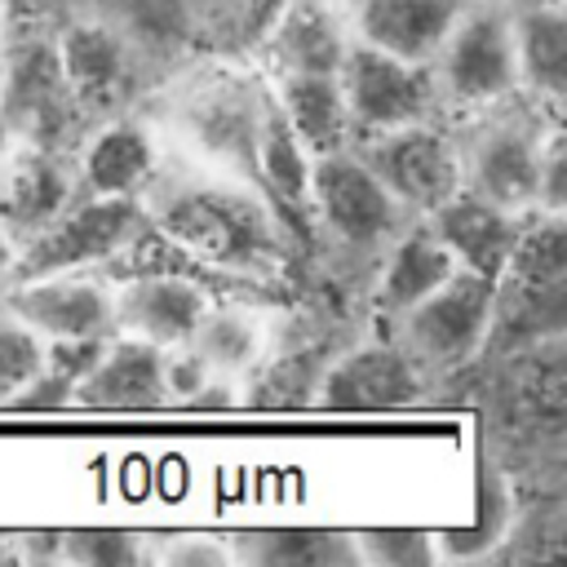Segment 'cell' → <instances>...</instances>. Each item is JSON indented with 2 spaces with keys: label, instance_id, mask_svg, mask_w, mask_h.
<instances>
[{
  "label": "cell",
  "instance_id": "6da1fadb",
  "mask_svg": "<svg viewBox=\"0 0 567 567\" xmlns=\"http://www.w3.org/2000/svg\"><path fill=\"white\" fill-rule=\"evenodd\" d=\"M496 310V279L478 270H452L416 306H408V337L439 363H452L478 346Z\"/></svg>",
  "mask_w": 567,
  "mask_h": 567
},
{
  "label": "cell",
  "instance_id": "7a4b0ae2",
  "mask_svg": "<svg viewBox=\"0 0 567 567\" xmlns=\"http://www.w3.org/2000/svg\"><path fill=\"white\" fill-rule=\"evenodd\" d=\"M341 97H346V111L359 124H368V128H403L425 111L430 84L412 62L363 44V49H354L346 58V93Z\"/></svg>",
  "mask_w": 567,
  "mask_h": 567
},
{
  "label": "cell",
  "instance_id": "3957f363",
  "mask_svg": "<svg viewBox=\"0 0 567 567\" xmlns=\"http://www.w3.org/2000/svg\"><path fill=\"white\" fill-rule=\"evenodd\" d=\"M133 199L124 195H102L97 204H84L75 208L71 217H62L58 226H49L31 248L27 257L18 261V279H44V275H58V270H71V266H84L93 257H106L128 230H133Z\"/></svg>",
  "mask_w": 567,
  "mask_h": 567
},
{
  "label": "cell",
  "instance_id": "277c9868",
  "mask_svg": "<svg viewBox=\"0 0 567 567\" xmlns=\"http://www.w3.org/2000/svg\"><path fill=\"white\" fill-rule=\"evenodd\" d=\"M164 226L182 248H190V252H199L208 261H239L261 244L257 213L244 199L213 195V190L182 195L164 213Z\"/></svg>",
  "mask_w": 567,
  "mask_h": 567
},
{
  "label": "cell",
  "instance_id": "5b68a950",
  "mask_svg": "<svg viewBox=\"0 0 567 567\" xmlns=\"http://www.w3.org/2000/svg\"><path fill=\"white\" fill-rule=\"evenodd\" d=\"M461 27H452V44H447V84L461 97H496L509 89L514 80V35L505 27L501 13L478 9V13H461Z\"/></svg>",
  "mask_w": 567,
  "mask_h": 567
},
{
  "label": "cell",
  "instance_id": "8992f818",
  "mask_svg": "<svg viewBox=\"0 0 567 567\" xmlns=\"http://www.w3.org/2000/svg\"><path fill=\"white\" fill-rule=\"evenodd\" d=\"M315 195H319V208L323 217L354 244H368L377 235L390 230V190L377 173H368L363 164L354 159H341V155H328L319 159L315 168Z\"/></svg>",
  "mask_w": 567,
  "mask_h": 567
},
{
  "label": "cell",
  "instance_id": "52a82bcc",
  "mask_svg": "<svg viewBox=\"0 0 567 567\" xmlns=\"http://www.w3.org/2000/svg\"><path fill=\"white\" fill-rule=\"evenodd\" d=\"M470 0H368L359 13L363 40L403 62L430 58L456 27Z\"/></svg>",
  "mask_w": 567,
  "mask_h": 567
},
{
  "label": "cell",
  "instance_id": "ba28073f",
  "mask_svg": "<svg viewBox=\"0 0 567 567\" xmlns=\"http://www.w3.org/2000/svg\"><path fill=\"white\" fill-rule=\"evenodd\" d=\"M416 394V372L399 350H359L341 359L328 381H323V403L341 412H363V408H399Z\"/></svg>",
  "mask_w": 567,
  "mask_h": 567
},
{
  "label": "cell",
  "instance_id": "9c48e42d",
  "mask_svg": "<svg viewBox=\"0 0 567 567\" xmlns=\"http://www.w3.org/2000/svg\"><path fill=\"white\" fill-rule=\"evenodd\" d=\"M434 230L443 235L452 257L465 261V270H478L487 279H496L505 270V261L518 244L514 221L492 199H447Z\"/></svg>",
  "mask_w": 567,
  "mask_h": 567
},
{
  "label": "cell",
  "instance_id": "30bf717a",
  "mask_svg": "<svg viewBox=\"0 0 567 567\" xmlns=\"http://www.w3.org/2000/svg\"><path fill=\"white\" fill-rule=\"evenodd\" d=\"M377 168H381L377 177L385 182V190H394L412 204H443L456 182V164H452L447 146L425 128L394 133L381 146Z\"/></svg>",
  "mask_w": 567,
  "mask_h": 567
},
{
  "label": "cell",
  "instance_id": "8fae6325",
  "mask_svg": "<svg viewBox=\"0 0 567 567\" xmlns=\"http://www.w3.org/2000/svg\"><path fill=\"white\" fill-rule=\"evenodd\" d=\"M13 310L22 315L27 328H40V332H53L62 341H89L106 328V297L93 288V284H71V279H58V284H35L27 279L22 292H13Z\"/></svg>",
  "mask_w": 567,
  "mask_h": 567
},
{
  "label": "cell",
  "instance_id": "7c38bea8",
  "mask_svg": "<svg viewBox=\"0 0 567 567\" xmlns=\"http://www.w3.org/2000/svg\"><path fill=\"white\" fill-rule=\"evenodd\" d=\"M71 89L62 80L58 53L49 44H22L9 58V120H18L27 133H53L66 115Z\"/></svg>",
  "mask_w": 567,
  "mask_h": 567
},
{
  "label": "cell",
  "instance_id": "4fadbf2b",
  "mask_svg": "<svg viewBox=\"0 0 567 567\" xmlns=\"http://www.w3.org/2000/svg\"><path fill=\"white\" fill-rule=\"evenodd\" d=\"M164 385L155 341H124L106 359H93L80 377V399L93 408H142L155 403Z\"/></svg>",
  "mask_w": 567,
  "mask_h": 567
},
{
  "label": "cell",
  "instance_id": "5bb4252c",
  "mask_svg": "<svg viewBox=\"0 0 567 567\" xmlns=\"http://www.w3.org/2000/svg\"><path fill=\"white\" fill-rule=\"evenodd\" d=\"M120 315L146 341H186L204 319V297L186 279H142L124 292Z\"/></svg>",
  "mask_w": 567,
  "mask_h": 567
},
{
  "label": "cell",
  "instance_id": "9a60e30c",
  "mask_svg": "<svg viewBox=\"0 0 567 567\" xmlns=\"http://www.w3.org/2000/svg\"><path fill=\"white\" fill-rule=\"evenodd\" d=\"M452 270H456V257H452V248L443 244V235L430 230V226H421V230H412V235L394 248L377 301L390 306V310H408V306H416L430 288H439Z\"/></svg>",
  "mask_w": 567,
  "mask_h": 567
},
{
  "label": "cell",
  "instance_id": "2e32d148",
  "mask_svg": "<svg viewBox=\"0 0 567 567\" xmlns=\"http://www.w3.org/2000/svg\"><path fill=\"white\" fill-rule=\"evenodd\" d=\"M284 111L292 137H301L315 151H332L346 128V97L332 80V71H292L284 84Z\"/></svg>",
  "mask_w": 567,
  "mask_h": 567
},
{
  "label": "cell",
  "instance_id": "e0dca14e",
  "mask_svg": "<svg viewBox=\"0 0 567 567\" xmlns=\"http://www.w3.org/2000/svg\"><path fill=\"white\" fill-rule=\"evenodd\" d=\"M478 186L496 208H518L540 190V155L518 128H501L478 151Z\"/></svg>",
  "mask_w": 567,
  "mask_h": 567
},
{
  "label": "cell",
  "instance_id": "ac0fdd59",
  "mask_svg": "<svg viewBox=\"0 0 567 567\" xmlns=\"http://www.w3.org/2000/svg\"><path fill=\"white\" fill-rule=\"evenodd\" d=\"M58 66H62V80L71 89V97H106L115 84H120V44L111 31L102 27H71L66 40H62V53H58Z\"/></svg>",
  "mask_w": 567,
  "mask_h": 567
},
{
  "label": "cell",
  "instance_id": "d6986e66",
  "mask_svg": "<svg viewBox=\"0 0 567 567\" xmlns=\"http://www.w3.org/2000/svg\"><path fill=\"white\" fill-rule=\"evenodd\" d=\"M514 62H523L532 84H540L545 93H554V97L563 93V84H567V22L558 9H536L518 22Z\"/></svg>",
  "mask_w": 567,
  "mask_h": 567
},
{
  "label": "cell",
  "instance_id": "ffe728a7",
  "mask_svg": "<svg viewBox=\"0 0 567 567\" xmlns=\"http://www.w3.org/2000/svg\"><path fill=\"white\" fill-rule=\"evenodd\" d=\"M62 204V177L44 155H18L0 177V217L13 226L44 221Z\"/></svg>",
  "mask_w": 567,
  "mask_h": 567
},
{
  "label": "cell",
  "instance_id": "44dd1931",
  "mask_svg": "<svg viewBox=\"0 0 567 567\" xmlns=\"http://www.w3.org/2000/svg\"><path fill=\"white\" fill-rule=\"evenodd\" d=\"M244 549L257 563H354V536L328 532V527H270Z\"/></svg>",
  "mask_w": 567,
  "mask_h": 567
},
{
  "label": "cell",
  "instance_id": "7402d4cb",
  "mask_svg": "<svg viewBox=\"0 0 567 567\" xmlns=\"http://www.w3.org/2000/svg\"><path fill=\"white\" fill-rule=\"evenodd\" d=\"M151 168V146L137 128H106L89 151V182L102 195H128Z\"/></svg>",
  "mask_w": 567,
  "mask_h": 567
},
{
  "label": "cell",
  "instance_id": "603a6c76",
  "mask_svg": "<svg viewBox=\"0 0 567 567\" xmlns=\"http://www.w3.org/2000/svg\"><path fill=\"white\" fill-rule=\"evenodd\" d=\"M279 49H284V58H288L292 71H332L341 62L337 31H332L328 13L315 9V4H301V9L288 13L284 35H279Z\"/></svg>",
  "mask_w": 567,
  "mask_h": 567
},
{
  "label": "cell",
  "instance_id": "cb8c5ba5",
  "mask_svg": "<svg viewBox=\"0 0 567 567\" xmlns=\"http://www.w3.org/2000/svg\"><path fill=\"white\" fill-rule=\"evenodd\" d=\"M44 368V350L35 341L31 328H13V323H0V399L35 385Z\"/></svg>",
  "mask_w": 567,
  "mask_h": 567
},
{
  "label": "cell",
  "instance_id": "d4e9b609",
  "mask_svg": "<svg viewBox=\"0 0 567 567\" xmlns=\"http://www.w3.org/2000/svg\"><path fill=\"white\" fill-rule=\"evenodd\" d=\"M501 527H505V487L492 483V478H483L474 527H470V532H447V536H443V549H447V554H478V549H487V545L501 536Z\"/></svg>",
  "mask_w": 567,
  "mask_h": 567
},
{
  "label": "cell",
  "instance_id": "484cf974",
  "mask_svg": "<svg viewBox=\"0 0 567 567\" xmlns=\"http://www.w3.org/2000/svg\"><path fill=\"white\" fill-rule=\"evenodd\" d=\"M359 554H368L372 563H430L434 545L425 532H412V527H372L354 540Z\"/></svg>",
  "mask_w": 567,
  "mask_h": 567
},
{
  "label": "cell",
  "instance_id": "4316f807",
  "mask_svg": "<svg viewBox=\"0 0 567 567\" xmlns=\"http://www.w3.org/2000/svg\"><path fill=\"white\" fill-rule=\"evenodd\" d=\"M266 168H270V177H275L288 195H297V190L306 186V164H301L297 137H292V128H288L284 120H270V124H266Z\"/></svg>",
  "mask_w": 567,
  "mask_h": 567
},
{
  "label": "cell",
  "instance_id": "83f0119b",
  "mask_svg": "<svg viewBox=\"0 0 567 567\" xmlns=\"http://www.w3.org/2000/svg\"><path fill=\"white\" fill-rule=\"evenodd\" d=\"M71 554H80L84 563H133L137 558L133 540L120 532H80L71 536Z\"/></svg>",
  "mask_w": 567,
  "mask_h": 567
},
{
  "label": "cell",
  "instance_id": "f1b7e54d",
  "mask_svg": "<svg viewBox=\"0 0 567 567\" xmlns=\"http://www.w3.org/2000/svg\"><path fill=\"white\" fill-rule=\"evenodd\" d=\"M9 261H13V257H9V244H4V235H0V270H4Z\"/></svg>",
  "mask_w": 567,
  "mask_h": 567
}]
</instances>
